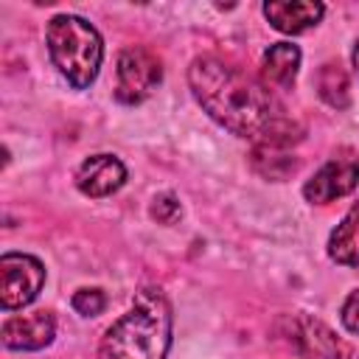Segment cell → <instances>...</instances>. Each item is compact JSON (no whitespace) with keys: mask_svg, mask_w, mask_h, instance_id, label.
I'll list each match as a JSON object with an SVG mask.
<instances>
[{"mask_svg":"<svg viewBox=\"0 0 359 359\" xmlns=\"http://www.w3.org/2000/svg\"><path fill=\"white\" fill-rule=\"evenodd\" d=\"M297 67H300V48L292 45V42H275L264 53L261 76L272 87H292L294 76H297Z\"/></svg>","mask_w":359,"mask_h":359,"instance_id":"10","label":"cell"},{"mask_svg":"<svg viewBox=\"0 0 359 359\" xmlns=\"http://www.w3.org/2000/svg\"><path fill=\"white\" fill-rule=\"evenodd\" d=\"M317 93L320 98L334 107V109H345L348 101H351V84H348V76L339 65H323L320 73H317Z\"/></svg>","mask_w":359,"mask_h":359,"instance_id":"12","label":"cell"},{"mask_svg":"<svg viewBox=\"0 0 359 359\" xmlns=\"http://www.w3.org/2000/svg\"><path fill=\"white\" fill-rule=\"evenodd\" d=\"M325 14L323 3H264V17L272 22V28L283 34H303L311 25H317Z\"/></svg>","mask_w":359,"mask_h":359,"instance_id":"9","label":"cell"},{"mask_svg":"<svg viewBox=\"0 0 359 359\" xmlns=\"http://www.w3.org/2000/svg\"><path fill=\"white\" fill-rule=\"evenodd\" d=\"M70 303H73V309H76L79 314H84V317H95V314L104 311L107 297H104L101 289H79V292L73 294Z\"/></svg>","mask_w":359,"mask_h":359,"instance_id":"13","label":"cell"},{"mask_svg":"<svg viewBox=\"0 0 359 359\" xmlns=\"http://www.w3.org/2000/svg\"><path fill=\"white\" fill-rule=\"evenodd\" d=\"M328 255L342 266H359V202H353V208L331 233Z\"/></svg>","mask_w":359,"mask_h":359,"instance_id":"11","label":"cell"},{"mask_svg":"<svg viewBox=\"0 0 359 359\" xmlns=\"http://www.w3.org/2000/svg\"><path fill=\"white\" fill-rule=\"evenodd\" d=\"M56 334V320L50 311H34L28 317H8L0 328L3 345L8 351H39L50 345Z\"/></svg>","mask_w":359,"mask_h":359,"instance_id":"7","label":"cell"},{"mask_svg":"<svg viewBox=\"0 0 359 359\" xmlns=\"http://www.w3.org/2000/svg\"><path fill=\"white\" fill-rule=\"evenodd\" d=\"M188 81L202 109L224 129L252 137L261 146L292 140V123L280 115L266 87L216 56H199L188 67Z\"/></svg>","mask_w":359,"mask_h":359,"instance_id":"1","label":"cell"},{"mask_svg":"<svg viewBox=\"0 0 359 359\" xmlns=\"http://www.w3.org/2000/svg\"><path fill=\"white\" fill-rule=\"evenodd\" d=\"M151 216H154L160 224H171V222L180 216V202H177L171 194H163V196L154 199V205H151Z\"/></svg>","mask_w":359,"mask_h":359,"instance_id":"14","label":"cell"},{"mask_svg":"<svg viewBox=\"0 0 359 359\" xmlns=\"http://www.w3.org/2000/svg\"><path fill=\"white\" fill-rule=\"evenodd\" d=\"M126 182V168L115 154H93L76 171V185L84 196H109Z\"/></svg>","mask_w":359,"mask_h":359,"instance_id":"8","label":"cell"},{"mask_svg":"<svg viewBox=\"0 0 359 359\" xmlns=\"http://www.w3.org/2000/svg\"><path fill=\"white\" fill-rule=\"evenodd\" d=\"M339 320H342V325H345L351 334H359V289H353V292L348 294V300L342 303Z\"/></svg>","mask_w":359,"mask_h":359,"instance_id":"15","label":"cell"},{"mask_svg":"<svg viewBox=\"0 0 359 359\" xmlns=\"http://www.w3.org/2000/svg\"><path fill=\"white\" fill-rule=\"evenodd\" d=\"M359 185V157L351 149H339L306 185L303 196L314 205L334 202Z\"/></svg>","mask_w":359,"mask_h":359,"instance_id":"6","label":"cell"},{"mask_svg":"<svg viewBox=\"0 0 359 359\" xmlns=\"http://www.w3.org/2000/svg\"><path fill=\"white\" fill-rule=\"evenodd\" d=\"M160 59L146 48H123L118 53V84L115 98L123 104H140L160 84Z\"/></svg>","mask_w":359,"mask_h":359,"instance_id":"5","label":"cell"},{"mask_svg":"<svg viewBox=\"0 0 359 359\" xmlns=\"http://www.w3.org/2000/svg\"><path fill=\"white\" fill-rule=\"evenodd\" d=\"M48 53L59 67V73L73 87L84 90L98 76L104 59V42L87 20L76 14H59L48 22Z\"/></svg>","mask_w":359,"mask_h":359,"instance_id":"3","label":"cell"},{"mask_svg":"<svg viewBox=\"0 0 359 359\" xmlns=\"http://www.w3.org/2000/svg\"><path fill=\"white\" fill-rule=\"evenodd\" d=\"M168 348L171 306L157 286H146L135 294L132 309L107 328L98 359H165Z\"/></svg>","mask_w":359,"mask_h":359,"instance_id":"2","label":"cell"},{"mask_svg":"<svg viewBox=\"0 0 359 359\" xmlns=\"http://www.w3.org/2000/svg\"><path fill=\"white\" fill-rule=\"evenodd\" d=\"M353 67H356V73H359V42H356V48H353Z\"/></svg>","mask_w":359,"mask_h":359,"instance_id":"16","label":"cell"},{"mask_svg":"<svg viewBox=\"0 0 359 359\" xmlns=\"http://www.w3.org/2000/svg\"><path fill=\"white\" fill-rule=\"evenodd\" d=\"M45 283V266L34 255L6 252L0 258V306L14 311L28 306Z\"/></svg>","mask_w":359,"mask_h":359,"instance_id":"4","label":"cell"}]
</instances>
